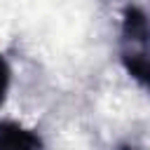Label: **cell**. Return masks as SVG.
<instances>
[{
  "label": "cell",
  "mask_w": 150,
  "mask_h": 150,
  "mask_svg": "<svg viewBox=\"0 0 150 150\" xmlns=\"http://www.w3.org/2000/svg\"><path fill=\"white\" fill-rule=\"evenodd\" d=\"M122 35L124 42H131V47H145L150 45V19L138 7H127L122 19Z\"/></svg>",
  "instance_id": "1"
},
{
  "label": "cell",
  "mask_w": 150,
  "mask_h": 150,
  "mask_svg": "<svg viewBox=\"0 0 150 150\" xmlns=\"http://www.w3.org/2000/svg\"><path fill=\"white\" fill-rule=\"evenodd\" d=\"M40 148H42V143L33 131H28L14 122L0 124V150H40Z\"/></svg>",
  "instance_id": "2"
},
{
  "label": "cell",
  "mask_w": 150,
  "mask_h": 150,
  "mask_svg": "<svg viewBox=\"0 0 150 150\" xmlns=\"http://www.w3.org/2000/svg\"><path fill=\"white\" fill-rule=\"evenodd\" d=\"M150 45L145 47H131V49H124L122 52V61H124V68L127 73L138 80L141 84L150 87V52H148Z\"/></svg>",
  "instance_id": "3"
},
{
  "label": "cell",
  "mask_w": 150,
  "mask_h": 150,
  "mask_svg": "<svg viewBox=\"0 0 150 150\" xmlns=\"http://www.w3.org/2000/svg\"><path fill=\"white\" fill-rule=\"evenodd\" d=\"M7 87H9V66H7V61H5L2 54H0V101L5 98Z\"/></svg>",
  "instance_id": "4"
}]
</instances>
